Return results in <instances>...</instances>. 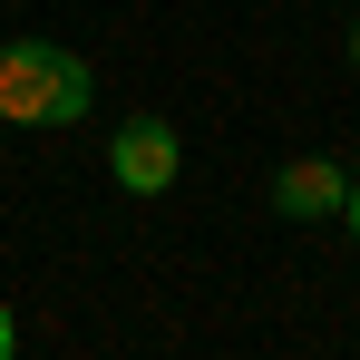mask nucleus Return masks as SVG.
Masks as SVG:
<instances>
[{
  "label": "nucleus",
  "mask_w": 360,
  "mask_h": 360,
  "mask_svg": "<svg viewBox=\"0 0 360 360\" xmlns=\"http://www.w3.org/2000/svg\"><path fill=\"white\" fill-rule=\"evenodd\" d=\"M98 78L59 39H0V127H78Z\"/></svg>",
  "instance_id": "nucleus-1"
},
{
  "label": "nucleus",
  "mask_w": 360,
  "mask_h": 360,
  "mask_svg": "<svg viewBox=\"0 0 360 360\" xmlns=\"http://www.w3.org/2000/svg\"><path fill=\"white\" fill-rule=\"evenodd\" d=\"M185 166V146H176V127L166 117H127L117 136H108V176L127 185V195H166Z\"/></svg>",
  "instance_id": "nucleus-2"
},
{
  "label": "nucleus",
  "mask_w": 360,
  "mask_h": 360,
  "mask_svg": "<svg viewBox=\"0 0 360 360\" xmlns=\"http://www.w3.org/2000/svg\"><path fill=\"white\" fill-rule=\"evenodd\" d=\"M341 166L331 156H292L283 176H273V214H292V224H311V214H341Z\"/></svg>",
  "instance_id": "nucleus-3"
},
{
  "label": "nucleus",
  "mask_w": 360,
  "mask_h": 360,
  "mask_svg": "<svg viewBox=\"0 0 360 360\" xmlns=\"http://www.w3.org/2000/svg\"><path fill=\"white\" fill-rule=\"evenodd\" d=\"M341 224H351V234H360V176L341 185Z\"/></svg>",
  "instance_id": "nucleus-4"
},
{
  "label": "nucleus",
  "mask_w": 360,
  "mask_h": 360,
  "mask_svg": "<svg viewBox=\"0 0 360 360\" xmlns=\"http://www.w3.org/2000/svg\"><path fill=\"white\" fill-rule=\"evenodd\" d=\"M10 351H20V321H10V311H0V360H10Z\"/></svg>",
  "instance_id": "nucleus-5"
},
{
  "label": "nucleus",
  "mask_w": 360,
  "mask_h": 360,
  "mask_svg": "<svg viewBox=\"0 0 360 360\" xmlns=\"http://www.w3.org/2000/svg\"><path fill=\"white\" fill-rule=\"evenodd\" d=\"M351 68H360V20H351Z\"/></svg>",
  "instance_id": "nucleus-6"
}]
</instances>
